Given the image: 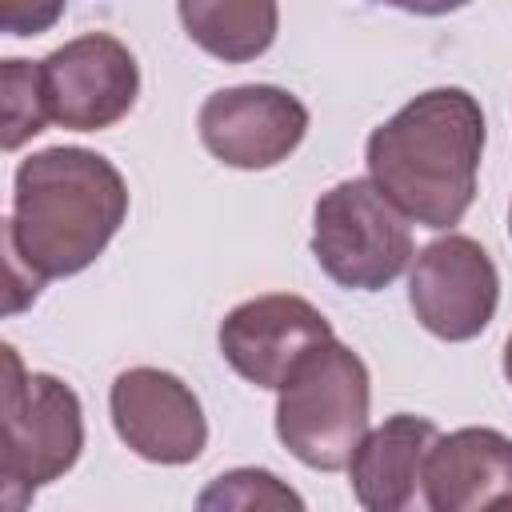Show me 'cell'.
I'll use <instances>...</instances> for the list:
<instances>
[{"label": "cell", "mask_w": 512, "mask_h": 512, "mask_svg": "<svg viewBox=\"0 0 512 512\" xmlns=\"http://www.w3.org/2000/svg\"><path fill=\"white\" fill-rule=\"evenodd\" d=\"M116 436L152 464H192L208 444L196 392L164 368H128L108 392Z\"/></svg>", "instance_id": "10"}, {"label": "cell", "mask_w": 512, "mask_h": 512, "mask_svg": "<svg viewBox=\"0 0 512 512\" xmlns=\"http://www.w3.org/2000/svg\"><path fill=\"white\" fill-rule=\"evenodd\" d=\"M4 512H24L36 488L60 480L84 452V408L72 384L52 372H24L20 352L4 344Z\"/></svg>", "instance_id": "4"}, {"label": "cell", "mask_w": 512, "mask_h": 512, "mask_svg": "<svg viewBox=\"0 0 512 512\" xmlns=\"http://www.w3.org/2000/svg\"><path fill=\"white\" fill-rule=\"evenodd\" d=\"M220 356L236 376L256 388H276L292 376V368L320 344L336 340L328 316L292 292H268L236 304L220 320Z\"/></svg>", "instance_id": "8"}, {"label": "cell", "mask_w": 512, "mask_h": 512, "mask_svg": "<svg viewBox=\"0 0 512 512\" xmlns=\"http://www.w3.org/2000/svg\"><path fill=\"white\" fill-rule=\"evenodd\" d=\"M196 512H308L304 496L268 468H232L208 480Z\"/></svg>", "instance_id": "14"}, {"label": "cell", "mask_w": 512, "mask_h": 512, "mask_svg": "<svg viewBox=\"0 0 512 512\" xmlns=\"http://www.w3.org/2000/svg\"><path fill=\"white\" fill-rule=\"evenodd\" d=\"M0 88H4V152H16L24 140L40 136L48 124L44 96H40V68L32 60H4L0 68Z\"/></svg>", "instance_id": "15"}, {"label": "cell", "mask_w": 512, "mask_h": 512, "mask_svg": "<svg viewBox=\"0 0 512 512\" xmlns=\"http://www.w3.org/2000/svg\"><path fill=\"white\" fill-rule=\"evenodd\" d=\"M508 236H512V208H508Z\"/></svg>", "instance_id": "18"}, {"label": "cell", "mask_w": 512, "mask_h": 512, "mask_svg": "<svg viewBox=\"0 0 512 512\" xmlns=\"http://www.w3.org/2000/svg\"><path fill=\"white\" fill-rule=\"evenodd\" d=\"M504 380L512 384V336H508V344H504Z\"/></svg>", "instance_id": "16"}, {"label": "cell", "mask_w": 512, "mask_h": 512, "mask_svg": "<svg viewBox=\"0 0 512 512\" xmlns=\"http://www.w3.org/2000/svg\"><path fill=\"white\" fill-rule=\"evenodd\" d=\"M440 440V428L428 416L396 412L380 428H372L352 464V492L364 512H432L424 492L428 452Z\"/></svg>", "instance_id": "11"}, {"label": "cell", "mask_w": 512, "mask_h": 512, "mask_svg": "<svg viewBox=\"0 0 512 512\" xmlns=\"http://www.w3.org/2000/svg\"><path fill=\"white\" fill-rule=\"evenodd\" d=\"M488 512H512V496H504V500H496Z\"/></svg>", "instance_id": "17"}, {"label": "cell", "mask_w": 512, "mask_h": 512, "mask_svg": "<svg viewBox=\"0 0 512 512\" xmlns=\"http://www.w3.org/2000/svg\"><path fill=\"white\" fill-rule=\"evenodd\" d=\"M124 220L128 184L108 156L72 144L32 152L16 168L12 212L4 220L12 288H20L24 272L36 288L84 272Z\"/></svg>", "instance_id": "1"}, {"label": "cell", "mask_w": 512, "mask_h": 512, "mask_svg": "<svg viewBox=\"0 0 512 512\" xmlns=\"http://www.w3.org/2000/svg\"><path fill=\"white\" fill-rule=\"evenodd\" d=\"M408 304L432 336L460 344L476 340L500 304V276L492 256L472 236H440L424 244L408 272Z\"/></svg>", "instance_id": "7"}, {"label": "cell", "mask_w": 512, "mask_h": 512, "mask_svg": "<svg viewBox=\"0 0 512 512\" xmlns=\"http://www.w3.org/2000/svg\"><path fill=\"white\" fill-rule=\"evenodd\" d=\"M368 400V364L348 344L328 340L312 348L280 384L276 436L300 464L340 472L368 436Z\"/></svg>", "instance_id": "3"}, {"label": "cell", "mask_w": 512, "mask_h": 512, "mask_svg": "<svg viewBox=\"0 0 512 512\" xmlns=\"http://www.w3.org/2000/svg\"><path fill=\"white\" fill-rule=\"evenodd\" d=\"M424 492L432 512H488L512 496V436L496 428H456L428 452Z\"/></svg>", "instance_id": "12"}, {"label": "cell", "mask_w": 512, "mask_h": 512, "mask_svg": "<svg viewBox=\"0 0 512 512\" xmlns=\"http://www.w3.org/2000/svg\"><path fill=\"white\" fill-rule=\"evenodd\" d=\"M36 68L48 120L72 132L120 124L140 96V64L112 32H84L52 48Z\"/></svg>", "instance_id": "6"}, {"label": "cell", "mask_w": 512, "mask_h": 512, "mask_svg": "<svg viewBox=\"0 0 512 512\" xmlns=\"http://www.w3.org/2000/svg\"><path fill=\"white\" fill-rule=\"evenodd\" d=\"M196 128L204 148L220 164L260 172V168H276L300 148L308 132V108L288 88L236 84L212 92L200 104Z\"/></svg>", "instance_id": "9"}, {"label": "cell", "mask_w": 512, "mask_h": 512, "mask_svg": "<svg viewBox=\"0 0 512 512\" xmlns=\"http://www.w3.org/2000/svg\"><path fill=\"white\" fill-rule=\"evenodd\" d=\"M312 256L332 284L352 292H380L416 260L408 216L360 176L320 192L312 208Z\"/></svg>", "instance_id": "5"}, {"label": "cell", "mask_w": 512, "mask_h": 512, "mask_svg": "<svg viewBox=\"0 0 512 512\" xmlns=\"http://www.w3.org/2000/svg\"><path fill=\"white\" fill-rule=\"evenodd\" d=\"M176 12L192 44L224 64L264 56L280 24V8L272 0H180Z\"/></svg>", "instance_id": "13"}, {"label": "cell", "mask_w": 512, "mask_h": 512, "mask_svg": "<svg viewBox=\"0 0 512 512\" xmlns=\"http://www.w3.org/2000/svg\"><path fill=\"white\" fill-rule=\"evenodd\" d=\"M484 108L464 88H428L372 128L368 180L416 224L452 228L476 200Z\"/></svg>", "instance_id": "2"}]
</instances>
